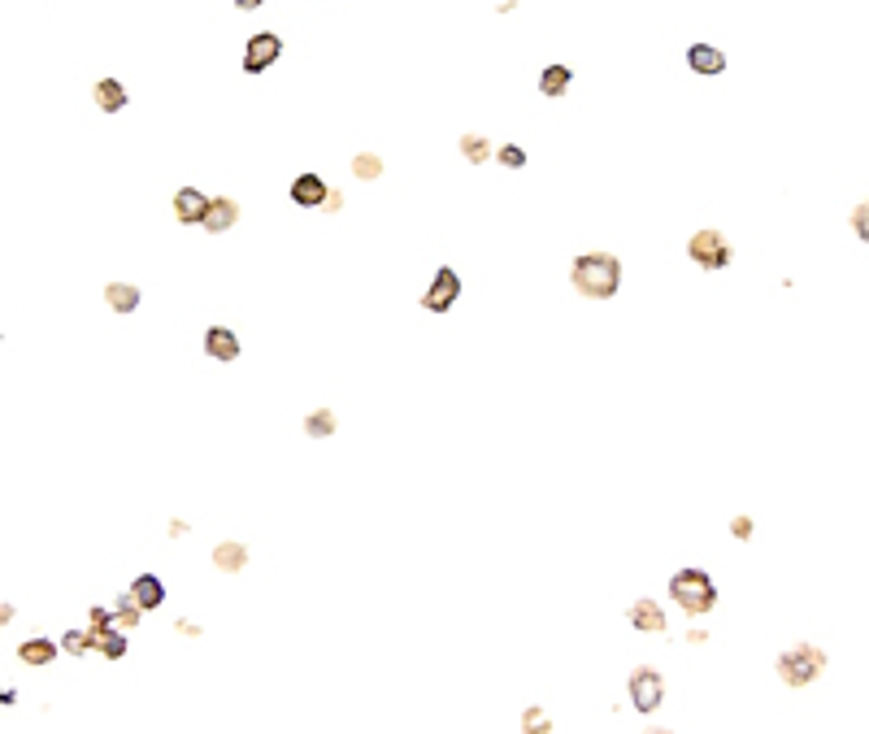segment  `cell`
<instances>
[{"label": "cell", "mask_w": 869, "mask_h": 734, "mask_svg": "<svg viewBox=\"0 0 869 734\" xmlns=\"http://www.w3.org/2000/svg\"><path fill=\"white\" fill-rule=\"evenodd\" d=\"M140 621H144V609H140V604H135V595L126 591L122 600L113 604V626H122V630H131V626H140Z\"/></svg>", "instance_id": "22"}, {"label": "cell", "mask_w": 869, "mask_h": 734, "mask_svg": "<svg viewBox=\"0 0 869 734\" xmlns=\"http://www.w3.org/2000/svg\"><path fill=\"white\" fill-rule=\"evenodd\" d=\"M92 96H96V109H104V113H122L126 109L122 78H100L96 87H92Z\"/></svg>", "instance_id": "16"}, {"label": "cell", "mask_w": 869, "mask_h": 734, "mask_svg": "<svg viewBox=\"0 0 869 734\" xmlns=\"http://www.w3.org/2000/svg\"><path fill=\"white\" fill-rule=\"evenodd\" d=\"M235 222H240V204L226 200V196H213L209 200V209H204V222H200V226H204L209 235H222V231H231Z\"/></svg>", "instance_id": "11"}, {"label": "cell", "mask_w": 869, "mask_h": 734, "mask_svg": "<svg viewBox=\"0 0 869 734\" xmlns=\"http://www.w3.org/2000/svg\"><path fill=\"white\" fill-rule=\"evenodd\" d=\"M461 157H466L470 166H483V161H492L496 152H492V144H487L483 135H461Z\"/></svg>", "instance_id": "23"}, {"label": "cell", "mask_w": 869, "mask_h": 734, "mask_svg": "<svg viewBox=\"0 0 869 734\" xmlns=\"http://www.w3.org/2000/svg\"><path fill=\"white\" fill-rule=\"evenodd\" d=\"M457 295H461V274L452 266H439L435 269V278H430V287L422 295V309L430 313H448L452 304H457Z\"/></svg>", "instance_id": "6"}, {"label": "cell", "mask_w": 869, "mask_h": 734, "mask_svg": "<svg viewBox=\"0 0 869 734\" xmlns=\"http://www.w3.org/2000/svg\"><path fill=\"white\" fill-rule=\"evenodd\" d=\"M570 87H574V70H570V66H548V70L539 74V92L552 96V100L566 96Z\"/></svg>", "instance_id": "19"}, {"label": "cell", "mask_w": 869, "mask_h": 734, "mask_svg": "<svg viewBox=\"0 0 869 734\" xmlns=\"http://www.w3.org/2000/svg\"><path fill=\"white\" fill-rule=\"evenodd\" d=\"M496 161L509 166V170H521V166H526V152H521L518 144H504V148H496Z\"/></svg>", "instance_id": "27"}, {"label": "cell", "mask_w": 869, "mask_h": 734, "mask_svg": "<svg viewBox=\"0 0 869 734\" xmlns=\"http://www.w3.org/2000/svg\"><path fill=\"white\" fill-rule=\"evenodd\" d=\"M521 726H526V730H552V721L544 717V709H526Z\"/></svg>", "instance_id": "28"}, {"label": "cell", "mask_w": 869, "mask_h": 734, "mask_svg": "<svg viewBox=\"0 0 869 734\" xmlns=\"http://www.w3.org/2000/svg\"><path fill=\"white\" fill-rule=\"evenodd\" d=\"M261 5H266V0H235V9H240V14H252V9H261Z\"/></svg>", "instance_id": "30"}, {"label": "cell", "mask_w": 869, "mask_h": 734, "mask_svg": "<svg viewBox=\"0 0 869 734\" xmlns=\"http://www.w3.org/2000/svg\"><path fill=\"white\" fill-rule=\"evenodd\" d=\"M852 235L869 244V200H861V204L852 209Z\"/></svg>", "instance_id": "26"}, {"label": "cell", "mask_w": 869, "mask_h": 734, "mask_svg": "<svg viewBox=\"0 0 869 734\" xmlns=\"http://www.w3.org/2000/svg\"><path fill=\"white\" fill-rule=\"evenodd\" d=\"M630 704H635V712H656L661 704H665V678L656 674V669H635L630 674Z\"/></svg>", "instance_id": "5"}, {"label": "cell", "mask_w": 869, "mask_h": 734, "mask_svg": "<svg viewBox=\"0 0 869 734\" xmlns=\"http://www.w3.org/2000/svg\"><path fill=\"white\" fill-rule=\"evenodd\" d=\"M92 639H96L100 657H109V661H122V657H126L122 626H100V630H92Z\"/></svg>", "instance_id": "18"}, {"label": "cell", "mask_w": 869, "mask_h": 734, "mask_svg": "<svg viewBox=\"0 0 869 734\" xmlns=\"http://www.w3.org/2000/svg\"><path fill=\"white\" fill-rule=\"evenodd\" d=\"M752 530H756V526H752V517H735V521H730V535L744 539V543L752 539Z\"/></svg>", "instance_id": "29"}, {"label": "cell", "mask_w": 869, "mask_h": 734, "mask_svg": "<svg viewBox=\"0 0 869 734\" xmlns=\"http://www.w3.org/2000/svg\"><path fill=\"white\" fill-rule=\"evenodd\" d=\"M826 674V652L818 643H792L783 657H778V678L787 686H809Z\"/></svg>", "instance_id": "3"}, {"label": "cell", "mask_w": 869, "mask_h": 734, "mask_svg": "<svg viewBox=\"0 0 869 734\" xmlns=\"http://www.w3.org/2000/svg\"><path fill=\"white\" fill-rule=\"evenodd\" d=\"M278 57H283V40H278L274 31H261V35H252L249 49H244V70L261 74V70H270Z\"/></svg>", "instance_id": "7"}, {"label": "cell", "mask_w": 869, "mask_h": 734, "mask_svg": "<svg viewBox=\"0 0 869 734\" xmlns=\"http://www.w3.org/2000/svg\"><path fill=\"white\" fill-rule=\"evenodd\" d=\"M687 257H692L700 269H726L735 261V248H730V240H726L721 231L704 226V231H695L692 240H687Z\"/></svg>", "instance_id": "4"}, {"label": "cell", "mask_w": 869, "mask_h": 734, "mask_svg": "<svg viewBox=\"0 0 869 734\" xmlns=\"http://www.w3.org/2000/svg\"><path fill=\"white\" fill-rule=\"evenodd\" d=\"M335 426H339V421H335L330 409H313V413L304 417V435H313V439H330Z\"/></svg>", "instance_id": "21"}, {"label": "cell", "mask_w": 869, "mask_h": 734, "mask_svg": "<svg viewBox=\"0 0 869 734\" xmlns=\"http://www.w3.org/2000/svg\"><path fill=\"white\" fill-rule=\"evenodd\" d=\"M209 200L213 196H204V192H196V187H178V192H174V218L183 222V226H200Z\"/></svg>", "instance_id": "9"}, {"label": "cell", "mask_w": 869, "mask_h": 734, "mask_svg": "<svg viewBox=\"0 0 869 734\" xmlns=\"http://www.w3.org/2000/svg\"><path fill=\"white\" fill-rule=\"evenodd\" d=\"M326 196H330L326 178H318V174H296V183H292V200H296L300 209H322Z\"/></svg>", "instance_id": "10"}, {"label": "cell", "mask_w": 869, "mask_h": 734, "mask_svg": "<svg viewBox=\"0 0 869 734\" xmlns=\"http://www.w3.org/2000/svg\"><path fill=\"white\" fill-rule=\"evenodd\" d=\"M570 283L574 292L587 295V300H609L621 287V261L613 252H583V257H574Z\"/></svg>", "instance_id": "1"}, {"label": "cell", "mask_w": 869, "mask_h": 734, "mask_svg": "<svg viewBox=\"0 0 869 734\" xmlns=\"http://www.w3.org/2000/svg\"><path fill=\"white\" fill-rule=\"evenodd\" d=\"M670 595L674 604L683 612H692V617H704V612L718 609V587H713V578L704 574V569H678L670 578Z\"/></svg>", "instance_id": "2"}, {"label": "cell", "mask_w": 869, "mask_h": 734, "mask_svg": "<svg viewBox=\"0 0 869 734\" xmlns=\"http://www.w3.org/2000/svg\"><path fill=\"white\" fill-rule=\"evenodd\" d=\"M204 352H209L213 361L231 366V361H240V335H235L231 326H209V331H204Z\"/></svg>", "instance_id": "8"}, {"label": "cell", "mask_w": 869, "mask_h": 734, "mask_svg": "<svg viewBox=\"0 0 869 734\" xmlns=\"http://www.w3.org/2000/svg\"><path fill=\"white\" fill-rule=\"evenodd\" d=\"M104 300H109L113 313H135V309H140V287H131V283H109V287H104Z\"/></svg>", "instance_id": "20"}, {"label": "cell", "mask_w": 869, "mask_h": 734, "mask_svg": "<svg viewBox=\"0 0 869 734\" xmlns=\"http://www.w3.org/2000/svg\"><path fill=\"white\" fill-rule=\"evenodd\" d=\"M213 565L222 569V574H244V565H249V548L244 543H235V539H226L213 548Z\"/></svg>", "instance_id": "17"}, {"label": "cell", "mask_w": 869, "mask_h": 734, "mask_svg": "<svg viewBox=\"0 0 869 734\" xmlns=\"http://www.w3.org/2000/svg\"><path fill=\"white\" fill-rule=\"evenodd\" d=\"M630 626L635 630H647V635H661L665 630V609L656 600H635L630 604Z\"/></svg>", "instance_id": "13"}, {"label": "cell", "mask_w": 869, "mask_h": 734, "mask_svg": "<svg viewBox=\"0 0 869 734\" xmlns=\"http://www.w3.org/2000/svg\"><path fill=\"white\" fill-rule=\"evenodd\" d=\"M352 174H357V178H378V174H383V157L357 152V157H352Z\"/></svg>", "instance_id": "25"}, {"label": "cell", "mask_w": 869, "mask_h": 734, "mask_svg": "<svg viewBox=\"0 0 869 734\" xmlns=\"http://www.w3.org/2000/svg\"><path fill=\"white\" fill-rule=\"evenodd\" d=\"M687 66H692L695 74H704V78H713V74L726 70V52L713 49V44H692V49H687Z\"/></svg>", "instance_id": "14"}, {"label": "cell", "mask_w": 869, "mask_h": 734, "mask_svg": "<svg viewBox=\"0 0 869 734\" xmlns=\"http://www.w3.org/2000/svg\"><path fill=\"white\" fill-rule=\"evenodd\" d=\"M61 652V643H52V639H26V643H18V661L31 665V669H44V665H52V657Z\"/></svg>", "instance_id": "15"}, {"label": "cell", "mask_w": 869, "mask_h": 734, "mask_svg": "<svg viewBox=\"0 0 869 734\" xmlns=\"http://www.w3.org/2000/svg\"><path fill=\"white\" fill-rule=\"evenodd\" d=\"M126 591L135 595V604H140L144 612H152V609H161V604H166V583H161L157 574H140V578H135Z\"/></svg>", "instance_id": "12"}, {"label": "cell", "mask_w": 869, "mask_h": 734, "mask_svg": "<svg viewBox=\"0 0 869 734\" xmlns=\"http://www.w3.org/2000/svg\"><path fill=\"white\" fill-rule=\"evenodd\" d=\"M92 648H96L92 630H66V635H61V652H70V657H87Z\"/></svg>", "instance_id": "24"}]
</instances>
